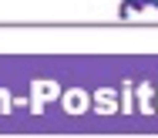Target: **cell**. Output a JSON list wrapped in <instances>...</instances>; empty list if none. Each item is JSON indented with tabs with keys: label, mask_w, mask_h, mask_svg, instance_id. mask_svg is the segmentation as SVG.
I'll return each mask as SVG.
<instances>
[{
	"label": "cell",
	"mask_w": 158,
	"mask_h": 138,
	"mask_svg": "<svg viewBox=\"0 0 158 138\" xmlns=\"http://www.w3.org/2000/svg\"><path fill=\"white\" fill-rule=\"evenodd\" d=\"M141 10H148V0H121L118 3V17L128 20L131 14H141Z\"/></svg>",
	"instance_id": "1"
}]
</instances>
